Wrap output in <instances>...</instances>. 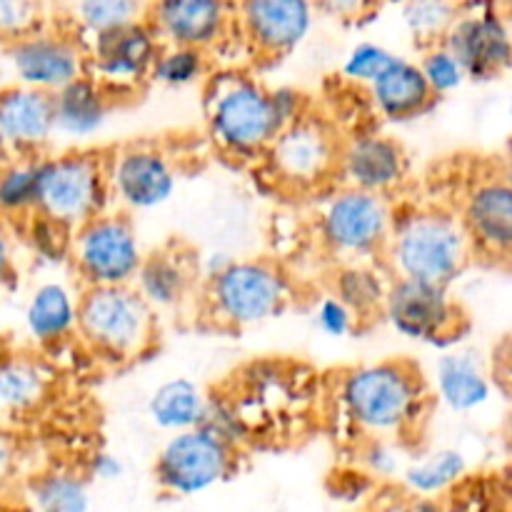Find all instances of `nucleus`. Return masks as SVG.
<instances>
[{
  "label": "nucleus",
  "mask_w": 512,
  "mask_h": 512,
  "mask_svg": "<svg viewBox=\"0 0 512 512\" xmlns=\"http://www.w3.org/2000/svg\"><path fill=\"white\" fill-rule=\"evenodd\" d=\"M110 200L123 213H145L168 203L180 183V173L168 150L150 140L125 143L105 153Z\"/></svg>",
  "instance_id": "12"
},
{
  "label": "nucleus",
  "mask_w": 512,
  "mask_h": 512,
  "mask_svg": "<svg viewBox=\"0 0 512 512\" xmlns=\"http://www.w3.org/2000/svg\"><path fill=\"white\" fill-rule=\"evenodd\" d=\"M8 65L15 83L43 93H58L85 75V45L70 30L40 28L8 45Z\"/></svg>",
  "instance_id": "15"
},
{
  "label": "nucleus",
  "mask_w": 512,
  "mask_h": 512,
  "mask_svg": "<svg viewBox=\"0 0 512 512\" xmlns=\"http://www.w3.org/2000/svg\"><path fill=\"white\" fill-rule=\"evenodd\" d=\"M393 275H385L373 263H343L333 280V293L353 310L360 323L383 315Z\"/></svg>",
  "instance_id": "30"
},
{
  "label": "nucleus",
  "mask_w": 512,
  "mask_h": 512,
  "mask_svg": "<svg viewBox=\"0 0 512 512\" xmlns=\"http://www.w3.org/2000/svg\"><path fill=\"white\" fill-rule=\"evenodd\" d=\"M205 128L220 153L238 160L263 158L285 128L273 90L245 73H218L205 83Z\"/></svg>",
  "instance_id": "3"
},
{
  "label": "nucleus",
  "mask_w": 512,
  "mask_h": 512,
  "mask_svg": "<svg viewBox=\"0 0 512 512\" xmlns=\"http://www.w3.org/2000/svg\"><path fill=\"white\" fill-rule=\"evenodd\" d=\"M360 470L373 480H393L400 478L408 465L405 450L400 440H360Z\"/></svg>",
  "instance_id": "37"
},
{
  "label": "nucleus",
  "mask_w": 512,
  "mask_h": 512,
  "mask_svg": "<svg viewBox=\"0 0 512 512\" xmlns=\"http://www.w3.org/2000/svg\"><path fill=\"white\" fill-rule=\"evenodd\" d=\"M473 258V245L458 213L443 208L395 210L393 233L383 253L393 278L450 288Z\"/></svg>",
  "instance_id": "2"
},
{
  "label": "nucleus",
  "mask_w": 512,
  "mask_h": 512,
  "mask_svg": "<svg viewBox=\"0 0 512 512\" xmlns=\"http://www.w3.org/2000/svg\"><path fill=\"white\" fill-rule=\"evenodd\" d=\"M43 28V0H0V40L5 45Z\"/></svg>",
  "instance_id": "38"
},
{
  "label": "nucleus",
  "mask_w": 512,
  "mask_h": 512,
  "mask_svg": "<svg viewBox=\"0 0 512 512\" xmlns=\"http://www.w3.org/2000/svg\"><path fill=\"white\" fill-rule=\"evenodd\" d=\"M0 138L10 155H45L55 138L53 95L20 83L0 88Z\"/></svg>",
  "instance_id": "20"
},
{
  "label": "nucleus",
  "mask_w": 512,
  "mask_h": 512,
  "mask_svg": "<svg viewBox=\"0 0 512 512\" xmlns=\"http://www.w3.org/2000/svg\"><path fill=\"white\" fill-rule=\"evenodd\" d=\"M510 3H512V0H510Z\"/></svg>",
  "instance_id": "51"
},
{
  "label": "nucleus",
  "mask_w": 512,
  "mask_h": 512,
  "mask_svg": "<svg viewBox=\"0 0 512 512\" xmlns=\"http://www.w3.org/2000/svg\"><path fill=\"white\" fill-rule=\"evenodd\" d=\"M20 465V448L18 440L8 433V430L0 428V490H5L10 485V480L15 478Z\"/></svg>",
  "instance_id": "44"
},
{
  "label": "nucleus",
  "mask_w": 512,
  "mask_h": 512,
  "mask_svg": "<svg viewBox=\"0 0 512 512\" xmlns=\"http://www.w3.org/2000/svg\"><path fill=\"white\" fill-rule=\"evenodd\" d=\"M498 368L500 373H503L512 383V333L503 340V348H500V355H498Z\"/></svg>",
  "instance_id": "46"
},
{
  "label": "nucleus",
  "mask_w": 512,
  "mask_h": 512,
  "mask_svg": "<svg viewBox=\"0 0 512 512\" xmlns=\"http://www.w3.org/2000/svg\"><path fill=\"white\" fill-rule=\"evenodd\" d=\"M38 158H13L0 168V220L25 223L38 203Z\"/></svg>",
  "instance_id": "32"
},
{
  "label": "nucleus",
  "mask_w": 512,
  "mask_h": 512,
  "mask_svg": "<svg viewBox=\"0 0 512 512\" xmlns=\"http://www.w3.org/2000/svg\"><path fill=\"white\" fill-rule=\"evenodd\" d=\"M115 108H118V95L110 93L88 73L80 75L53 93L55 135L73 140L93 138L108 125Z\"/></svg>",
  "instance_id": "23"
},
{
  "label": "nucleus",
  "mask_w": 512,
  "mask_h": 512,
  "mask_svg": "<svg viewBox=\"0 0 512 512\" xmlns=\"http://www.w3.org/2000/svg\"><path fill=\"white\" fill-rule=\"evenodd\" d=\"M28 512H90V480L70 468H50L25 485Z\"/></svg>",
  "instance_id": "29"
},
{
  "label": "nucleus",
  "mask_w": 512,
  "mask_h": 512,
  "mask_svg": "<svg viewBox=\"0 0 512 512\" xmlns=\"http://www.w3.org/2000/svg\"><path fill=\"white\" fill-rule=\"evenodd\" d=\"M208 75V55L198 48L183 45H163L155 58L150 80L168 88H188Z\"/></svg>",
  "instance_id": "34"
},
{
  "label": "nucleus",
  "mask_w": 512,
  "mask_h": 512,
  "mask_svg": "<svg viewBox=\"0 0 512 512\" xmlns=\"http://www.w3.org/2000/svg\"><path fill=\"white\" fill-rule=\"evenodd\" d=\"M393 223L395 208L388 195L343 185L325 198L318 213V235L325 250L343 263H370L388 248Z\"/></svg>",
  "instance_id": "7"
},
{
  "label": "nucleus",
  "mask_w": 512,
  "mask_h": 512,
  "mask_svg": "<svg viewBox=\"0 0 512 512\" xmlns=\"http://www.w3.org/2000/svg\"><path fill=\"white\" fill-rule=\"evenodd\" d=\"M433 390L440 403L453 413H473L483 408L493 393L490 375L470 350H445L433 370Z\"/></svg>",
  "instance_id": "26"
},
{
  "label": "nucleus",
  "mask_w": 512,
  "mask_h": 512,
  "mask_svg": "<svg viewBox=\"0 0 512 512\" xmlns=\"http://www.w3.org/2000/svg\"><path fill=\"white\" fill-rule=\"evenodd\" d=\"M498 175L512 188V140L508 143V148H505L503 160H500V173Z\"/></svg>",
  "instance_id": "47"
},
{
  "label": "nucleus",
  "mask_w": 512,
  "mask_h": 512,
  "mask_svg": "<svg viewBox=\"0 0 512 512\" xmlns=\"http://www.w3.org/2000/svg\"><path fill=\"white\" fill-rule=\"evenodd\" d=\"M430 390L410 360H378L348 368L335 388V405L360 440H400L420 425Z\"/></svg>",
  "instance_id": "1"
},
{
  "label": "nucleus",
  "mask_w": 512,
  "mask_h": 512,
  "mask_svg": "<svg viewBox=\"0 0 512 512\" xmlns=\"http://www.w3.org/2000/svg\"><path fill=\"white\" fill-rule=\"evenodd\" d=\"M23 225L28 228L30 243H33V248L38 250L40 255H45V258L50 260L68 258L70 235H73L70 230L53 223V220L43 218V215H30Z\"/></svg>",
  "instance_id": "40"
},
{
  "label": "nucleus",
  "mask_w": 512,
  "mask_h": 512,
  "mask_svg": "<svg viewBox=\"0 0 512 512\" xmlns=\"http://www.w3.org/2000/svg\"><path fill=\"white\" fill-rule=\"evenodd\" d=\"M200 275V263L183 253L175 245L160 248L155 253L143 255L133 288L140 298L158 313V310L178 308L195 290V280Z\"/></svg>",
  "instance_id": "22"
},
{
  "label": "nucleus",
  "mask_w": 512,
  "mask_h": 512,
  "mask_svg": "<svg viewBox=\"0 0 512 512\" xmlns=\"http://www.w3.org/2000/svg\"><path fill=\"white\" fill-rule=\"evenodd\" d=\"M235 8L230 0H150L148 23L163 45L208 53L230 33Z\"/></svg>",
  "instance_id": "18"
},
{
  "label": "nucleus",
  "mask_w": 512,
  "mask_h": 512,
  "mask_svg": "<svg viewBox=\"0 0 512 512\" xmlns=\"http://www.w3.org/2000/svg\"><path fill=\"white\" fill-rule=\"evenodd\" d=\"M373 483L375 480L365 475L360 468H350L330 478V495H333V500H343V503H358L373 488Z\"/></svg>",
  "instance_id": "41"
},
{
  "label": "nucleus",
  "mask_w": 512,
  "mask_h": 512,
  "mask_svg": "<svg viewBox=\"0 0 512 512\" xmlns=\"http://www.w3.org/2000/svg\"><path fill=\"white\" fill-rule=\"evenodd\" d=\"M418 68H420V73H423L428 88L433 90V95L438 100L445 98V95H450L453 90H458L460 85L468 80L465 78L463 65L458 63V58H455V55L450 53L443 43L425 48Z\"/></svg>",
  "instance_id": "36"
},
{
  "label": "nucleus",
  "mask_w": 512,
  "mask_h": 512,
  "mask_svg": "<svg viewBox=\"0 0 512 512\" xmlns=\"http://www.w3.org/2000/svg\"><path fill=\"white\" fill-rule=\"evenodd\" d=\"M338 178L345 188L390 195L408 178V155L403 145L388 133H353L340 145Z\"/></svg>",
  "instance_id": "17"
},
{
  "label": "nucleus",
  "mask_w": 512,
  "mask_h": 512,
  "mask_svg": "<svg viewBox=\"0 0 512 512\" xmlns=\"http://www.w3.org/2000/svg\"><path fill=\"white\" fill-rule=\"evenodd\" d=\"M15 240L13 230L5 220H0V290L8 288L15 280Z\"/></svg>",
  "instance_id": "45"
},
{
  "label": "nucleus",
  "mask_w": 512,
  "mask_h": 512,
  "mask_svg": "<svg viewBox=\"0 0 512 512\" xmlns=\"http://www.w3.org/2000/svg\"><path fill=\"white\" fill-rule=\"evenodd\" d=\"M55 390V373L48 360L30 350L0 355V415L30 418L45 408Z\"/></svg>",
  "instance_id": "21"
},
{
  "label": "nucleus",
  "mask_w": 512,
  "mask_h": 512,
  "mask_svg": "<svg viewBox=\"0 0 512 512\" xmlns=\"http://www.w3.org/2000/svg\"><path fill=\"white\" fill-rule=\"evenodd\" d=\"M473 255L512 263V188L500 175L475 183L458 213Z\"/></svg>",
  "instance_id": "19"
},
{
  "label": "nucleus",
  "mask_w": 512,
  "mask_h": 512,
  "mask_svg": "<svg viewBox=\"0 0 512 512\" xmlns=\"http://www.w3.org/2000/svg\"><path fill=\"white\" fill-rule=\"evenodd\" d=\"M510 118H512V105H510Z\"/></svg>",
  "instance_id": "50"
},
{
  "label": "nucleus",
  "mask_w": 512,
  "mask_h": 512,
  "mask_svg": "<svg viewBox=\"0 0 512 512\" xmlns=\"http://www.w3.org/2000/svg\"><path fill=\"white\" fill-rule=\"evenodd\" d=\"M315 325L323 335L333 340H345L360 333V318L335 293L323 295L315 305Z\"/></svg>",
  "instance_id": "39"
},
{
  "label": "nucleus",
  "mask_w": 512,
  "mask_h": 512,
  "mask_svg": "<svg viewBox=\"0 0 512 512\" xmlns=\"http://www.w3.org/2000/svg\"><path fill=\"white\" fill-rule=\"evenodd\" d=\"M443 45L468 80H493L512 68V35L493 0H463Z\"/></svg>",
  "instance_id": "13"
},
{
  "label": "nucleus",
  "mask_w": 512,
  "mask_h": 512,
  "mask_svg": "<svg viewBox=\"0 0 512 512\" xmlns=\"http://www.w3.org/2000/svg\"><path fill=\"white\" fill-rule=\"evenodd\" d=\"M340 145L343 140L328 120L305 113L275 135L263 158L280 188L310 193L338 175Z\"/></svg>",
  "instance_id": "9"
},
{
  "label": "nucleus",
  "mask_w": 512,
  "mask_h": 512,
  "mask_svg": "<svg viewBox=\"0 0 512 512\" xmlns=\"http://www.w3.org/2000/svg\"><path fill=\"white\" fill-rule=\"evenodd\" d=\"M315 10L338 20H358L360 15L368 13L375 0H313Z\"/></svg>",
  "instance_id": "43"
},
{
  "label": "nucleus",
  "mask_w": 512,
  "mask_h": 512,
  "mask_svg": "<svg viewBox=\"0 0 512 512\" xmlns=\"http://www.w3.org/2000/svg\"><path fill=\"white\" fill-rule=\"evenodd\" d=\"M83 475L95 483H115L125 475V463L120 455L110 453V450H95L88 458Z\"/></svg>",
  "instance_id": "42"
},
{
  "label": "nucleus",
  "mask_w": 512,
  "mask_h": 512,
  "mask_svg": "<svg viewBox=\"0 0 512 512\" xmlns=\"http://www.w3.org/2000/svg\"><path fill=\"white\" fill-rule=\"evenodd\" d=\"M85 45V73L120 95L138 90L150 80L163 43L148 20L98 35Z\"/></svg>",
  "instance_id": "14"
},
{
  "label": "nucleus",
  "mask_w": 512,
  "mask_h": 512,
  "mask_svg": "<svg viewBox=\"0 0 512 512\" xmlns=\"http://www.w3.org/2000/svg\"><path fill=\"white\" fill-rule=\"evenodd\" d=\"M238 460L240 448L198 425L165 440L155 455L153 475L163 493L193 498L230 480L238 470Z\"/></svg>",
  "instance_id": "8"
},
{
  "label": "nucleus",
  "mask_w": 512,
  "mask_h": 512,
  "mask_svg": "<svg viewBox=\"0 0 512 512\" xmlns=\"http://www.w3.org/2000/svg\"><path fill=\"white\" fill-rule=\"evenodd\" d=\"M65 18V30L80 43L148 20L150 0H58Z\"/></svg>",
  "instance_id": "27"
},
{
  "label": "nucleus",
  "mask_w": 512,
  "mask_h": 512,
  "mask_svg": "<svg viewBox=\"0 0 512 512\" xmlns=\"http://www.w3.org/2000/svg\"><path fill=\"white\" fill-rule=\"evenodd\" d=\"M460 0H403V25L420 45L443 43L450 25L455 23Z\"/></svg>",
  "instance_id": "33"
},
{
  "label": "nucleus",
  "mask_w": 512,
  "mask_h": 512,
  "mask_svg": "<svg viewBox=\"0 0 512 512\" xmlns=\"http://www.w3.org/2000/svg\"><path fill=\"white\" fill-rule=\"evenodd\" d=\"M110 188L105 155L93 150H68L38 158V203L35 215L78 230L98 215L108 213Z\"/></svg>",
  "instance_id": "6"
},
{
  "label": "nucleus",
  "mask_w": 512,
  "mask_h": 512,
  "mask_svg": "<svg viewBox=\"0 0 512 512\" xmlns=\"http://www.w3.org/2000/svg\"><path fill=\"white\" fill-rule=\"evenodd\" d=\"M315 13L313 0H238L235 23L255 55L280 60L308 40Z\"/></svg>",
  "instance_id": "16"
},
{
  "label": "nucleus",
  "mask_w": 512,
  "mask_h": 512,
  "mask_svg": "<svg viewBox=\"0 0 512 512\" xmlns=\"http://www.w3.org/2000/svg\"><path fill=\"white\" fill-rule=\"evenodd\" d=\"M465 473H468V458L455 448H440L415 460H408L400 480L413 495L423 500H433L435 495L445 493L455 483H460Z\"/></svg>",
  "instance_id": "31"
},
{
  "label": "nucleus",
  "mask_w": 512,
  "mask_h": 512,
  "mask_svg": "<svg viewBox=\"0 0 512 512\" xmlns=\"http://www.w3.org/2000/svg\"><path fill=\"white\" fill-rule=\"evenodd\" d=\"M78 303L80 295L60 280L40 283L30 293L25 303L23 323L25 333L33 340L35 348L53 350L75 338L78 328Z\"/></svg>",
  "instance_id": "25"
},
{
  "label": "nucleus",
  "mask_w": 512,
  "mask_h": 512,
  "mask_svg": "<svg viewBox=\"0 0 512 512\" xmlns=\"http://www.w3.org/2000/svg\"><path fill=\"white\" fill-rule=\"evenodd\" d=\"M75 338L110 365H130L158 345V315L133 285L83 288Z\"/></svg>",
  "instance_id": "4"
},
{
  "label": "nucleus",
  "mask_w": 512,
  "mask_h": 512,
  "mask_svg": "<svg viewBox=\"0 0 512 512\" xmlns=\"http://www.w3.org/2000/svg\"><path fill=\"white\" fill-rule=\"evenodd\" d=\"M0 512H28V510H25V505L18 503V500L0 498Z\"/></svg>",
  "instance_id": "48"
},
{
  "label": "nucleus",
  "mask_w": 512,
  "mask_h": 512,
  "mask_svg": "<svg viewBox=\"0 0 512 512\" xmlns=\"http://www.w3.org/2000/svg\"><path fill=\"white\" fill-rule=\"evenodd\" d=\"M383 318L405 340L430 345L440 353L458 348L468 333V315L450 295V288L418 280L393 278Z\"/></svg>",
  "instance_id": "10"
},
{
  "label": "nucleus",
  "mask_w": 512,
  "mask_h": 512,
  "mask_svg": "<svg viewBox=\"0 0 512 512\" xmlns=\"http://www.w3.org/2000/svg\"><path fill=\"white\" fill-rule=\"evenodd\" d=\"M365 90H368L370 105L375 108V113L380 118L390 120V123H408V120L423 118L438 103L433 90L425 83L418 63H413L408 58H400V55Z\"/></svg>",
  "instance_id": "24"
},
{
  "label": "nucleus",
  "mask_w": 512,
  "mask_h": 512,
  "mask_svg": "<svg viewBox=\"0 0 512 512\" xmlns=\"http://www.w3.org/2000/svg\"><path fill=\"white\" fill-rule=\"evenodd\" d=\"M143 255L138 230L123 210H108L70 235L68 260L83 288L133 285Z\"/></svg>",
  "instance_id": "11"
},
{
  "label": "nucleus",
  "mask_w": 512,
  "mask_h": 512,
  "mask_svg": "<svg viewBox=\"0 0 512 512\" xmlns=\"http://www.w3.org/2000/svg\"><path fill=\"white\" fill-rule=\"evenodd\" d=\"M293 300V283L278 263L230 258L203 280V305L213 325L245 330L278 318Z\"/></svg>",
  "instance_id": "5"
},
{
  "label": "nucleus",
  "mask_w": 512,
  "mask_h": 512,
  "mask_svg": "<svg viewBox=\"0 0 512 512\" xmlns=\"http://www.w3.org/2000/svg\"><path fill=\"white\" fill-rule=\"evenodd\" d=\"M210 395L190 378H170L160 383L150 393L148 418L163 433H183V430L198 428L205 418Z\"/></svg>",
  "instance_id": "28"
},
{
  "label": "nucleus",
  "mask_w": 512,
  "mask_h": 512,
  "mask_svg": "<svg viewBox=\"0 0 512 512\" xmlns=\"http://www.w3.org/2000/svg\"><path fill=\"white\" fill-rule=\"evenodd\" d=\"M395 58H398V55H395L393 50L385 48V45L365 40V43H358L355 48H350L343 65H340V75H343L348 83L368 88V85H373L375 80L393 65Z\"/></svg>",
  "instance_id": "35"
},
{
  "label": "nucleus",
  "mask_w": 512,
  "mask_h": 512,
  "mask_svg": "<svg viewBox=\"0 0 512 512\" xmlns=\"http://www.w3.org/2000/svg\"><path fill=\"white\" fill-rule=\"evenodd\" d=\"M10 158H13V155H10L8 145H5V143H3V138H0V168H3V165L8 163Z\"/></svg>",
  "instance_id": "49"
}]
</instances>
